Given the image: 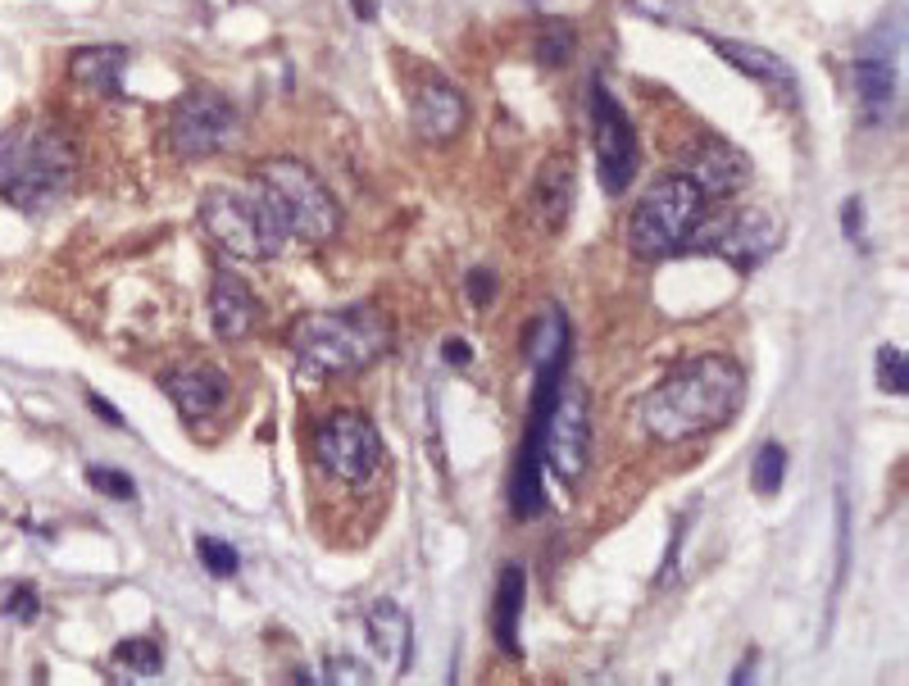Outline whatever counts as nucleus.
I'll return each mask as SVG.
<instances>
[{
  "label": "nucleus",
  "instance_id": "c85d7f7f",
  "mask_svg": "<svg viewBox=\"0 0 909 686\" xmlns=\"http://www.w3.org/2000/svg\"><path fill=\"white\" fill-rule=\"evenodd\" d=\"M6 614H10L14 623H37V614H41V601H37V592H32V586H14V592L6 596Z\"/></svg>",
  "mask_w": 909,
  "mask_h": 686
},
{
  "label": "nucleus",
  "instance_id": "ddd939ff",
  "mask_svg": "<svg viewBox=\"0 0 909 686\" xmlns=\"http://www.w3.org/2000/svg\"><path fill=\"white\" fill-rule=\"evenodd\" d=\"M900 19H887L882 28H873L855 51V91H859V105H865L869 119H882L896 101V87H900Z\"/></svg>",
  "mask_w": 909,
  "mask_h": 686
},
{
  "label": "nucleus",
  "instance_id": "393cba45",
  "mask_svg": "<svg viewBox=\"0 0 909 686\" xmlns=\"http://www.w3.org/2000/svg\"><path fill=\"white\" fill-rule=\"evenodd\" d=\"M568 56H573V28L559 23V19H546L542 37H537V60L559 69V64H568Z\"/></svg>",
  "mask_w": 909,
  "mask_h": 686
},
{
  "label": "nucleus",
  "instance_id": "4468645a",
  "mask_svg": "<svg viewBox=\"0 0 909 686\" xmlns=\"http://www.w3.org/2000/svg\"><path fill=\"white\" fill-rule=\"evenodd\" d=\"M464 119H468L464 91H459L451 78H442V73L427 69V73L418 78V87H414V105H410L414 132H418L423 141H451V137H459Z\"/></svg>",
  "mask_w": 909,
  "mask_h": 686
},
{
  "label": "nucleus",
  "instance_id": "cd10ccee",
  "mask_svg": "<svg viewBox=\"0 0 909 686\" xmlns=\"http://www.w3.org/2000/svg\"><path fill=\"white\" fill-rule=\"evenodd\" d=\"M196 555L210 568V577H232L236 573V551L223 542V536H196Z\"/></svg>",
  "mask_w": 909,
  "mask_h": 686
},
{
  "label": "nucleus",
  "instance_id": "20e7f679",
  "mask_svg": "<svg viewBox=\"0 0 909 686\" xmlns=\"http://www.w3.org/2000/svg\"><path fill=\"white\" fill-rule=\"evenodd\" d=\"M392 351V323L368 305L305 314L292 332V360L301 382H327L360 373Z\"/></svg>",
  "mask_w": 909,
  "mask_h": 686
},
{
  "label": "nucleus",
  "instance_id": "423d86ee",
  "mask_svg": "<svg viewBox=\"0 0 909 686\" xmlns=\"http://www.w3.org/2000/svg\"><path fill=\"white\" fill-rule=\"evenodd\" d=\"M201 223L219 251L236 260H273L286 246V228L277 223L273 205L255 186H210L201 195Z\"/></svg>",
  "mask_w": 909,
  "mask_h": 686
},
{
  "label": "nucleus",
  "instance_id": "412c9836",
  "mask_svg": "<svg viewBox=\"0 0 909 686\" xmlns=\"http://www.w3.org/2000/svg\"><path fill=\"white\" fill-rule=\"evenodd\" d=\"M364 627H368L377 664L387 673H405L410 668V614L396 601H373Z\"/></svg>",
  "mask_w": 909,
  "mask_h": 686
},
{
  "label": "nucleus",
  "instance_id": "6e6552de",
  "mask_svg": "<svg viewBox=\"0 0 909 686\" xmlns=\"http://www.w3.org/2000/svg\"><path fill=\"white\" fill-rule=\"evenodd\" d=\"M314 460L319 468L332 477V482H346V486H360L368 482L382 460H387V446H382L377 427L355 414V410H337L327 414L319 427H314Z\"/></svg>",
  "mask_w": 909,
  "mask_h": 686
},
{
  "label": "nucleus",
  "instance_id": "6ab92c4d",
  "mask_svg": "<svg viewBox=\"0 0 909 686\" xmlns=\"http://www.w3.org/2000/svg\"><path fill=\"white\" fill-rule=\"evenodd\" d=\"M709 46H714V51H719L737 73H746V78H755V82H764V87L782 91L787 101H796V73H791V64H787L782 56L764 51V46H755V41H737V37H709Z\"/></svg>",
  "mask_w": 909,
  "mask_h": 686
},
{
  "label": "nucleus",
  "instance_id": "a878e982",
  "mask_svg": "<svg viewBox=\"0 0 909 686\" xmlns=\"http://www.w3.org/2000/svg\"><path fill=\"white\" fill-rule=\"evenodd\" d=\"M878 386L887 396H905L909 391V360L900 346H882L878 351Z\"/></svg>",
  "mask_w": 909,
  "mask_h": 686
},
{
  "label": "nucleus",
  "instance_id": "c9c22d12",
  "mask_svg": "<svg viewBox=\"0 0 909 686\" xmlns=\"http://www.w3.org/2000/svg\"><path fill=\"white\" fill-rule=\"evenodd\" d=\"M750 673H755V655H750L746 664H737V673H733V682H737V686H741V682H755Z\"/></svg>",
  "mask_w": 909,
  "mask_h": 686
},
{
  "label": "nucleus",
  "instance_id": "f8f14e48",
  "mask_svg": "<svg viewBox=\"0 0 909 686\" xmlns=\"http://www.w3.org/2000/svg\"><path fill=\"white\" fill-rule=\"evenodd\" d=\"M778 241H782V228H778V219L769 210H741V214H728L714 228H705L696 241H687V246L714 251V255H724L733 269L750 273L778 251Z\"/></svg>",
  "mask_w": 909,
  "mask_h": 686
},
{
  "label": "nucleus",
  "instance_id": "c756f323",
  "mask_svg": "<svg viewBox=\"0 0 909 686\" xmlns=\"http://www.w3.org/2000/svg\"><path fill=\"white\" fill-rule=\"evenodd\" d=\"M464 291H468V301L483 310V305H492V296H496V273H487V269H473L468 278H464Z\"/></svg>",
  "mask_w": 909,
  "mask_h": 686
},
{
  "label": "nucleus",
  "instance_id": "9b49d317",
  "mask_svg": "<svg viewBox=\"0 0 909 686\" xmlns=\"http://www.w3.org/2000/svg\"><path fill=\"white\" fill-rule=\"evenodd\" d=\"M592 132H596V173H600L605 195H624L637 178L642 141H637L628 110L614 101V91L605 82L592 87Z\"/></svg>",
  "mask_w": 909,
  "mask_h": 686
},
{
  "label": "nucleus",
  "instance_id": "e433bc0d",
  "mask_svg": "<svg viewBox=\"0 0 909 686\" xmlns=\"http://www.w3.org/2000/svg\"><path fill=\"white\" fill-rule=\"evenodd\" d=\"M355 14H360V19H373V0H355Z\"/></svg>",
  "mask_w": 909,
  "mask_h": 686
},
{
  "label": "nucleus",
  "instance_id": "a211bd4d",
  "mask_svg": "<svg viewBox=\"0 0 909 686\" xmlns=\"http://www.w3.org/2000/svg\"><path fill=\"white\" fill-rule=\"evenodd\" d=\"M573 195H578V178H573L568 155H551L537 178H533V214L542 219L546 232H559L573 214Z\"/></svg>",
  "mask_w": 909,
  "mask_h": 686
},
{
  "label": "nucleus",
  "instance_id": "2f4dec72",
  "mask_svg": "<svg viewBox=\"0 0 909 686\" xmlns=\"http://www.w3.org/2000/svg\"><path fill=\"white\" fill-rule=\"evenodd\" d=\"M841 232H846V241H865V205L855 201H846V210H841Z\"/></svg>",
  "mask_w": 909,
  "mask_h": 686
},
{
  "label": "nucleus",
  "instance_id": "72a5a7b5",
  "mask_svg": "<svg viewBox=\"0 0 909 686\" xmlns=\"http://www.w3.org/2000/svg\"><path fill=\"white\" fill-rule=\"evenodd\" d=\"M87 405H91L95 414H101V418H105L110 427H123V414H119V410H114V405H110L105 396H91V391H87Z\"/></svg>",
  "mask_w": 909,
  "mask_h": 686
},
{
  "label": "nucleus",
  "instance_id": "f03ea898",
  "mask_svg": "<svg viewBox=\"0 0 909 686\" xmlns=\"http://www.w3.org/2000/svg\"><path fill=\"white\" fill-rule=\"evenodd\" d=\"M568 319L564 310L546 305L528 332H523V355H528L533 364V410H528V432H523V446H518V464H514V482H509V510L514 518H537L542 514V427L559 401V391H564V369H568Z\"/></svg>",
  "mask_w": 909,
  "mask_h": 686
},
{
  "label": "nucleus",
  "instance_id": "bb28decb",
  "mask_svg": "<svg viewBox=\"0 0 909 686\" xmlns=\"http://www.w3.org/2000/svg\"><path fill=\"white\" fill-rule=\"evenodd\" d=\"M87 482H91L101 496H110V501H137V482H132L128 473H119V468L91 464V468H87Z\"/></svg>",
  "mask_w": 909,
  "mask_h": 686
},
{
  "label": "nucleus",
  "instance_id": "aec40b11",
  "mask_svg": "<svg viewBox=\"0 0 909 686\" xmlns=\"http://www.w3.org/2000/svg\"><path fill=\"white\" fill-rule=\"evenodd\" d=\"M128 46H82L69 56V78L87 87L91 95L105 101H123V69H128Z\"/></svg>",
  "mask_w": 909,
  "mask_h": 686
},
{
  "label": "nucleus",
  "instance_id": "0eeeda50",
  "mask_svg": "<svg viewBox=\"0 0 909 686\" xmlns=\"http://www.w3.org/2000/svg\"><path fill=\"white\" fill-rule=\"evenodd\" d=\"M700 210H705V195H700V186L687 173L659 178L642 195V205L633 210V219H628V246H633V255L664 260V255L683 251L687 236L700 223Z\"/></svg>",
  "mask_w": 909,
  "mask_h": 686
},
{
  "label": "nucleus",
  "instance_id": "b1692460",
  "mask_svg": "<svg viewBox=\"0 0 909 686\" xmlns=\"http://www.w3.org/2000/svg\"><path fill=\"white\" fill-rule=\"evenodd\" d=\"M782 482H787V451L778 446V441H764V446L755 451V464H750L755 496H778Z\"/></svg>",
  "mask_w": 909,
  "mask_h": 686
},
{
  "label": "nucleus",
  "instance_id": "dca6fc26",
  "mask_svg": "<svg viewBox=\"0 0 909 686\" xmlns=\"http://www.w3.org/2000/svg\"><path fill=\"white\" fill-rule=\"evenodd\" d=\"M160 386L169 391V401L178 405L182 418L201 423V418H214L228 396H232V382L219 364H182V369H169L160 377Z\"/></svg>",
  "mask_w": 909,
  "mask_h": 686
},
{
  "label": "nucleus",
  "instance_id": "1a4fd4ad",
  "mask_svg": "<svg viewBox=\"0 0 909 686\" xmlns=\"http://www.w3.org/2000/svg\"><path fill=\"white\" fill-rule=\"evenodd\" d=\"M242 119H236L232 101L210 87H191L178 95V105L169 114V145L178 160H210L236 141Z\"/></svg>",
  "mask_w": 909,
  "mask_h": 686
},
{
  "label": "nucleus",
  "instance_id": "5701e85b",
  "mask_svg": "<svg viewBox=\"0 0 909 686\" xmlns=\"http://www.w3.org/2000/svg\"><path fill=\"white\" fill-rule=\"evenodd\" d=\"M114 664L128 677H155L164 668V646L155 642V636H128V642L114 646Z\"/></svg>",
  "mask_w": 909,
  "mask_h": 686
},
{
  "label": "nucleus",
  "instance_id": "4be33fe9",
  "mask_svg": "<svg viewBox=\"0 0 909 686\" xmlns=\"http://www.w3.org/2000/svg\"><path fill=\"white\" fill-rule=\"evenodd\" d=\"M523 601H528V573H523L518 564H505L501 586H496V605H492V632H496V646H501L505 655H518Z\"/></svg>",
  "mask_w": 909,
  "mask_h": 686
},
{
  "label": "nucleus",
  "instance_id": "f704fd0d",
  "mask_svg": "<svg viewBox=\"0 0 909 686\" xmlns=\"http://www.w3.org/2000/svg\"><path fill=\"white\" fill-rule=\"evenodd\" d=\"M446 364H468L473 360V351H468V341H446Z\"/></svg>",
  "mask_w": 909,
  "mask_h": 686
},
{
  "label": "nucleus",
  "instance_id": "7ed1b4c3",
  "mask_svg": "<svg viewBox=\"0 0 909 686\" xmlns=\"http://www.w3.org/2000/svg\"><path fill=\"white\" fill-rule=\"evenodd\" d=\"M78 178V151L60 123L23 119L0 132V201L14 210H51L60 205Z\"/></svg>",
  "mask_w": 909,
  "mask_h": 686
},
{
  "label": "nucleus",
  "instance_id": "9d476101",
  "mask_svg": "<svg viewBox=\"0 0 909 686\" xmlns=\"http://www.w3.org/2000/svg\"><path fill=\"white\" fill-rule=\"evenodd\" d=\"M542 460L564 486H578L587 464H592V401L587 386L564 382L559 401L542 427Z\"/></svg>",
  "mask_w": 909,
  "mask_h": 686
},
{
  "label": "nucleus",
  "instance_id": "2eb2a0df",
  "mask_svg": "<svg viewBox=\"0 0 909 686\" xmlns=\"http://www.w3.org/2000/svg\"><path fill=\"white\" fill-rule=\"evenodd\" d=\"M683 173L700 186V195H714V201H724V195H737L746 182H750V160L737 151L733 141L724 137H700L691 145V155L683 164Z\"/></svg>",
  "mask_w": 909,
  "mask_h": 686
},
{
  "label": "nucleus",
  "instance_id": "473e14b6",
  "mask_svg": "<svg viewBox=\"0 0 909 686\" xmlns=\"http://www.w3.org/2000/svg\"><path fill=\"white\" fill-rule=\"evenodd\" d=\"M628 6H633L637 14H646V19H655V23H674V6H678V0H628Z\"/></svg>",
  "mask_w": 909,
  "mask_h": 686
},
{
  "label": "nucleus",
  "instance_id": "f257e3e1",
  "mask_svg": "<svg viewBox=\"0 0 909 686\" xmlns=\"http://www.w3.org/2000/svg\"><path fill=\"white\" fill-rule=\"evenodd\" d=\"M746 405V369L728 355H700L668 373L642 401V423L655 441H696L719 432Z\"/></svg>",
  "mask_w": 909,
  "mask_h": 686
},
{
  "label": "nucleus",
  "instance_id": "39448f33",
  "mask_svg": "<svg viewBox=\"0 0 909 686\" xmlns=\"http://www.w3.org/2000/svg\"><path fill=\"white\" fill-rule=\"evenodd\" d=\"M255 182L264 191V201L273 205L277 223L286 228V241L323 246V241L337 236V228H342L337 195H332L323 186V178L314 169H305L301 160H269Z\"/></svg>",
  "mask_w": 909,
  "mask_h": 686
},
{
  "label": "nucleus",
  "instance_id": "7c9ffc66",
  "mask_svg": "<svg viewBox=\"0 0 909 686\" xmlns=\"http://www.w3.org/2000/svg\"><path fill=\"white\" fill-rule=\"evenodd\" d=\"M323 673H327V677H319V682H368L364 664H355V659H327Z\"/></svg>",
  "mask_w": 909,
  "mask_h": 686
},
{
  "label": "nucleus",
  "instance_id": "f3484780",
  "mask_svg": "<svg viewBox=\"0 0 909 686\" xmlns=\"http://www.w3.org/2000/svg\"><path fill=\"white\" fill-rule=\"evenodd\" d=\"M210 323L219 332V341H246L260 323V296L251 291L246 278H236L232 269L214 273L210 286Z\"/></svg>",
  "mask_w": 909,
  "mask_h": 686
}]
</instances>
